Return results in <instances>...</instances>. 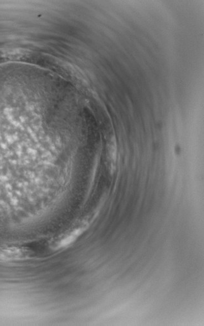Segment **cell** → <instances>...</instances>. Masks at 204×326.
<instances>
[{
  "mask_svg": "<svg viewBox=\"0 0 204 326\" xmlns=\"http://www.w3.org/2000/svg\"><path fill=\"white\" fill-rule=\"evenodd\" d=\"M27 256L24 248L18 247H0V259L3 260H14L23 259Z\"/></svg>",
  "mask_w": 204,
  "mask_h": 326,
  "instance_id": "1",
  "label": "cell"
}]
</instances>
